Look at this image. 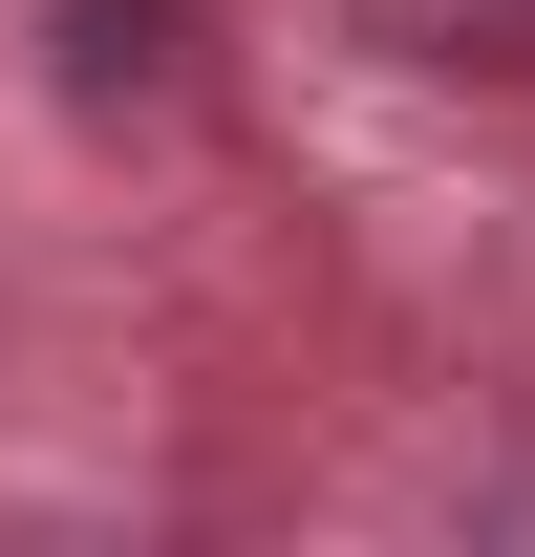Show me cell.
<instances>
[{"label": "cell", "mask_w": 535, "mask_h": 557, "mask_svg": "<svg viewBox=\"0 0 535 557\" xmlns=\"http://www.w3.org/2000/svg\"><path fill=\"white\" fill-rule=\"evenodd\" d=\"M172 65V0H86V86H150Z\"/></svg>", "instance_id": "2"}, {"label": "cell", "mask_w": 535, "mask_h": 557, "mask_svg": "<svg viewBox=\"0 0 535 557\" xmlns=\"http://www.w3.org/2000/svg\"><path fill=\"white\" fill-rule=\"evenodd\" d=\"M343 44H386V65H428V86H514L535 0H343Z\"/></svg>", "instance_id": "1"}]
</instances>
